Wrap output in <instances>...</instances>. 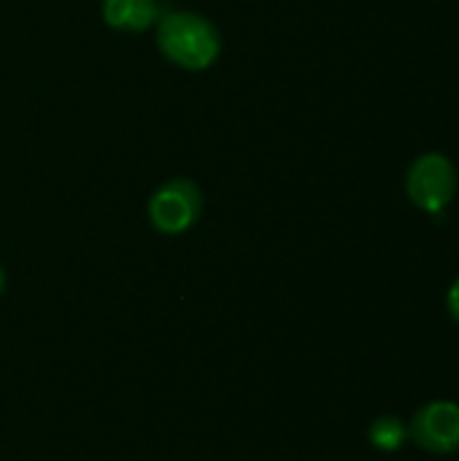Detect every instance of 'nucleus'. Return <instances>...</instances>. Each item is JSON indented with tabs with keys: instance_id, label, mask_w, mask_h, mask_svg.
<instances>
[{
	"instance_id": "f257e3e1",
	"label": "nucleus",
	"mask_w": 459,
	"mask_h": 461,
	"mask_svg": "<svg viewBox=\"0 0 459 461\" xmlns=\"http://www.w3.org/2000/svg\"><path fill=\"white\" fill-rule=\"evenodd\" d=\"M154 43L170 65L189 73L214 68L222 54L219 27L206 14L189 8H165L154 24Z\"/></svg>"
},
{
	"instance_id": "f03ea898",
	"label": "nucleus",
	"mask_w": 459,
	"mask_h": 461,
	"mask_svg": "<svg viewBox=\"0 0 459 461\" xmlns=\"http://www.w3.org/2000/svg\"><path fill=\"white\" fill-rule=\"evenodd\" d=\"M203 216V189L187 176L168 178L146 200V219L160 235H184Z\"/></svg>"
},
{
	"instance_id": "7ed1b4c3",
	"label": "nucleus",
	"mask_w": 459,
	"mask_h": 461,
	"mask_svg": "<svg viewBox=\"0 0 459 461\" xmlns=\"http://www.w3.org/2000/svg\"><path fill=\"white\" fill-rule=\"evenodd\" d=\"M406 192L417 208L441 216L457 192V170L452 159L438 151L417 157L406 176Z\"/></svg>"
},
{
	"instance_id": "20e7f679",
	"label": "nucleus",
	"mask_w": 459,
	"mask_h": 461,
	"mask_svg": "<svg viewBox=\"0 0 459 461\" xmlns=\"http://www.w3.org/2000/svg\"><path fill=\"white\" fill-rule=\"evenodd\" d=\"M409 438L430 454L459 451V405L449 400H436L417 411L409 424Z\"/></svg>"
},
{
	"instance_id": "39448f33",
	"label": "nucleus",
	"mask_w": 459,
	"mask_h": 461,
	"mask_svg": "<svg viewBox=\"0 0 459 461\" xmlns=\"http://www.w3.org/2000/svg\"><path fill=\"white\" fill-rule=\"evenodd\" d=\"M168 5H162V0H103L100 3V16L106 22V27L116 30V32H146L154 30V24L160 22L162 11Z\"/></svg>"
},
{
	"instance_id": "423d86ee",
	"label": "nucleus",
	"mask_w": 459,
	"mask_h": 461,
	"mask_svg": "<svg viewBox=\"0 0 459 461\" xmlns=\"http://www.w3.org/2000/svg\"><path fill=\"white\" fill-rule=\"evenodd\" d=\"M409 438V427L398 419V416H379L371 429H368V440L376 451H384V454H395L403 448Z\"/></svg>"
},
{
	"instance_id": "0eeeda50",
	"label": "nucleus",
	"mask_w": 459,
	"mask_h": 461,
	"mask_svg": "<svg viewBox=\"0 0 459 461\" xmlns=\"http://www.w3.org/2000/svg\"><path fill=\"white\" fill-rule=\"evenodd\" d=\"M446 305H449L452 319L459 324V278L452 284V289H449V294H446Z\"/></svg>"
},
{
	"instance_id": "6e6552de",
	"label": "nucleus",
	"mask_w": 459,
	"mask_h": 461,
	"mask_svg": "<svg viewBox=\"0 0 459 461\" xmlns=\"http://www.w3.org/2000/svg\"><path fill=\"white\" fill-rule=\"evenodd\" d=\"M5 292V270L0 267V294Z\"/></svg>"
}]
</instances>
